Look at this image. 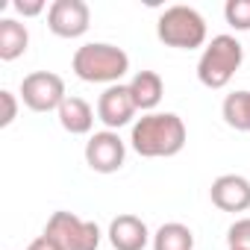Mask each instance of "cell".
Here are the masks:
<instances>
[{
	"mask_svg": "<svg viewBox=\"0 0 250 250\" xmlns=\"http://www.w3.org/2000/svg\"><path fill=\"white\" fill-rule=\"evenodd\" d=\"M15 12L24 15V18H33V15H42L44 12V0H15Z\"/></svg>",
	"mask_w": 250,
	"mask_h": 250,
	"instance_id": "obj_20",
	"label": "cell"
},
{
	"mask_svg": "<svg viewBox=\"0 0 250 250\" xmlns=\"http://www.w3.org/2000/svg\"><path fill=\"white\" fill-rule=\"evenodd\" d=\"M0 103H3V115H0V127H9V124L15 121V115H18V100H15V94H12L9 88H3V91H0Z\"/></svg>",
	"mask_w": 250,
	"mask_h": 250,
	"instance_id": "obj_19",
	"label": "cell"
},
{
	"mask_svg": "<svg viewBox=\"0 0 250 250\" xmlns=\"http://www.w3.org/2000/svg\"><path fill=\"white\" fill-rule=\"evenodd\" d=\"M27 250H65V247H59V244H56L50 235H44V232H42V235H39V238H36V241L27 247Z\"/></svg>",
	"mask_w": 250,
	"mask_h": 250,
	"instance_id": "obj_21",
	"label": "cell"
},
{
	"mask_svg": "<svg viewBox=\"0 0 250 250\" xmlns=\"http://www.w3.org/2000/svg\"><path fill=\"white\" fill-rule=\"evenodd\" d=\"M27 44H30V33L24 24H18L15 18H0V59L12 62L24 56Z\"/></svg>",
	"mask_w": 250,
	"mask_h": 250,
	"instance_id": "obj_14",
	"label": "cell"
},
{
	"mask_svg": "<svg viewBox=\"0 0 250 250\" xmlns=\"http://www.w3.org/2000/svg\"><path fill=\"white\" fill-rule=\"evenodd\" d=\"M150 241V229L136 215H118L109 224V244L115 250H145Z\"/></svg>",
	"mask_w": 250,
	"mask_h": 250,
	"instance_id": "obj_11",
	"label": "cell"
},
{
	"mask_svg": "<svg viewBox=\"0 0 250 250\" xmlns=\"http://www.w3.org/2000/svg\"><path fill=\"white\" fill-rule=\"evenodd\" d=\"M44 235H50L65 250H97L103 238L94 221H85L74 212H53L44 227Z\"/></svg>",
	"mask_w": 250,
	"mask_h": 250,
	"instance_id": "obj_5",
	"label": "cell"
},
{
	"mask_svg": "<svg viewBox=\"0 0 250 250\" xmlns=\"http://www.w3.org/2000/svg\"><path fill=\"white\" fill-rule=\"evenodd\" d=\"M91 24L88 3L83 0H53L47 9V27L59 39H80Z\"/></svg>",
	"mask_w": 250,
	"mask_h": 250,
	"instance_id": "obj_8",
	"label": "cell"
},
{
	"mask_svg": "<svg viewBox=\"0 0 250 250\" xmlns=\"http://www.w3.org/2000/svg\"><path fill=\"white\" fill-rule=\"evenodd\" d=\"M227 241L229 247H250V218H238L227 229Z\"/></svg>",
	"mask_w": 250,
	"mask_h": 250,
	"instance_id": "obj_18",
	"label": "cell"
},
{
	"mask_svg": "<svg viewBox=\"0 0 250 250\" xmlns=\"http://www.w3.org/2000/svg\"><path fill=\"white\" fill-rule=\"evenodd\" d=\"M156 36L168 47L194 50L206 42V21L191 6H168L156 21Z\"/></svg>",
	"mask_w": 250,
	"mask_h": 250,
	"instance_id": "obj_4",
	"label": "cell"
},
{
	"mask_svg": "<svg viewBox=\"0 0 250 250\" xmlns=\"http://www.w3.org/2000/svg\"><path fill=\"white\" fill-rule=\"evenodd\" d=\"M224 18L232 30L247 33L250 30V0H227L224 6Z\"/></svg>",
	"mask_w": 250,
	"mask_h": 250,
	"instance_id": "obj_17",
	"label": "cell"
},
{
	"mask_svg": "<svg viewBox=\"0 0 250 250\" xmlns=\"http://www.w3.org/2000/svg\"><path fill=\"white\" fill-rule=\"evenodd\" d=\"M241 62H244V47H241V42H238L235 36L221 33V36H215V39L203 47L200 62H197V80H200L206 88H224V85L235 77V71L241 68Z\"/></svg>",
	"mask_w": 250,
	"mask_h": 250,
	"instance_id": "obj_3",
	"label": "cell"
},
{
	"mask_svg": "<svg viewBox=\"0 0 250 250\" xmlns=\"http://www.w3.org/2000/svg\"><path fill=\"white\" fill-rule=\"evenodd\" d=\"M139 112L130 85H106V91L97 97V118L106 124L109 130H121L133 121V115Z\"/></svg>",
	"mask_w": 250,
	"mask_h": 250,
	"instance_id": "obj_9",
	"label": "cell"
},
{
	"mask_svg": "<svg viewBox=\"0 0 250 250\" xmlns=\"http://www.w3.org/2000/svg\"><path fill=\"white\" fill-rule=\"evenodd\" d=\"M209 197L221 212H244L250 209V180L241 174H224L212 183Z\"/></svg>",
	"mask_w": 250,
	"mask_h": 250,
	"instance_id": "obj_10",
	"label": "cell"
},
{
	"mask_svg": "<svg viewBox=\"0 0 250 250\" xmlns=\"http://www.w3.org/2000/svg\"><path fill=\"white\" fill-rule=\"evenodd\" d=\"M130 94L136 100V106L142 112H153L165 94V83L156 71H139L133 80H130Z\"/></svg>",
	"mask_w": 250,
	"mask_h": 250,
	"instance_id": "obj_13",
	"label": "cell"
},
{
	"mask_svg": "<svg viewBox=\"0 0 250 250\" xmlns=\"http://www.w3.org/2000/svg\"><path fill=\"white\" fill-rule=\"evenodd\" d=\"M188 130L177 112H147L133 124L130 145L145 159L177 156L186 147Z\"/></svg>",
	"mask_w": 250,
	"mask_h": 250,
	"instance_id": "obj_1",
	"label": "cell"
},
{
	"mask_svg": "<svg viewBox=\"0 0 250 250\" xmlns=\"http://www.w3.org/2000/svg\"><path fill=\"white\" fill-rule=\"evenodd\" d=\"M74 74L83 83H106V85H118L121 77L130 71V56L115 44L106 42H88L83 47H77L74 59H71Z\"/></svg>",
	"mask_w": 250,
	"mask_h": 250,
	"instance_id": "obj_2",
	"label": "cell"
},
{
	"mask_svg": "<svg viewBox=\"0 0 250 250\" xmlns=\"http://www.w3.org/2000/svg\"><path fill=\"white\" fill-rule=\"evenodd\" d=\"M59 124L62 130L71 136H85L94 127V109L83 100V97H65V103L59 106Z\"/></svg>",
	"mask_w": 250,
	"mask_h": 250,
	"instance_id": "obj_12",
	"label": "cell"
},
{
	"mask_svg": "<svg viewBox=\"0 0 250 250\" xmlns=\"http://www.w3.org/2000/svg\"><path fill=\"white\" fill-rule=\"evenodd\" d=\"M221 115L227 121V127L250 133V91H232L224 97Z\"/></svg>",
	"mask_w": 250,
	"mask_h": 250,
	"instance_id": "obj_15",
	"label": "cell"
},
{
	"mask_svg": "<svg viewBox=\"0 0 250 250\" xmlns=\"http://www.w3.org/2000/svg\"><path fill=\"white\" fill-rule=\"evenodd\" d=\"M65 97V80L53 71H33L21 80V100L33 112H59Z\"/></svg>",
	"mask_w": 250,
	"mask_h": 250,
	"instance_id": "obj_6",
	"label": "cell"
},
{
	"mask_svg": "<svg viewBox=\"0 0 250 250\" xmlns=\"http://www.w3.org/2000/svg\"><path fill=\"white\" fill-rule=\"evenodd\" d=\"M153 250H194V232L186 224H162L153 235Z\"/></svg>",
	"mask_w": 250,
	"mask_h": 250,
	"instance_id": "obj_16",
	"label": "cell"
},
{
	"mask_svg": "<svg viewBox=\"0 0 250 250\" xmlns=\"http://www.w3.org/2000/svg\"><path fill=\"white\" fill-rule=\"evenodd\" d=\"M229 250H250V247H229Z\"/></svg>",
	"mask_w": 250,
	"mask_h": 250,
	"instance_id": "obj_22",
	"label": "cell"
},
{
	"mask_svg": "<svg viewBox=\"0 0 250 250\" xmlns=\"http://www.w3.org/2000/svg\"><path fill=\"white\" fill-rule=\"evenodd\" d=\"M124 159H127V145L115 130L94 133L85 142V165L97 174H115L121 171Z\"/></svg>",
	"mask_w": 250,
	"mask_h": 250,
	"instance_id": "obj_7",
	"label": "cell"
}]
</instances>
